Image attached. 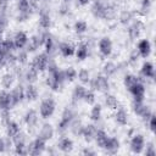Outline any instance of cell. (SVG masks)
<instances>
[{"instance_id": "1", "label": "cell", "mask_w": 156, "mask_h": 156, "mask_svg": "<svg viewBox=\"0 0 156 156\" xmlns=\"http://www.w3.org/2000/svg\"><path fill=\"white\" fill-rule=\"evenodd\" d=\"M65 79H66L65 78V73L62 71H58V68H57L55 71H49V74L46 77V84L52 90H57L58 87L62 85Z\"/></svg>"}, {"instance_id": "2", "label": "cell", "mask_w": 156, "mask_h": 156, "mask_svg": "<svg viewBox=\"0 0 156 156\" xmlns=\"http://www.w3.org/2000/svg\"><path fill=\"white\" fill-rule=\"evenodd\" d=\"M73 117H74V113L72 112V110L66 108V110L63 111V113H62V117H61V121H60V123H58L57 130H58L60 133H63V132L68 128V126L71 124V122L73 121Z\"/></svg>"}, {"instance_id": "3", "label": "cell", "mask_w": 156, "mask_h": 156, "mask_svg": "<svg viewBox=\"0 0 156 156\" xmlns=\"http://www.w3.org/2000/svg\"><path fill=\"white\" fill-rule=\"evenodd\" d=\"M54 110H55V102L52 99H45L41 101L39 111H40V116L43 118L50 117L54 113Z\"/></svg>"}, {"instance_id": "4", "label": "cell", "mask_w": 156, "mask_h": 156, "mask_svg": "<svg viewBox=\"0 0 156 156\" xmlns=\"http://www.w3.org/2000/svg\"><path fill=\"white\" fill-rule=\"evenodd\" d=\"M45 149V140H43L41 138H37L34 141H32L28 146H27V154L29 155H39L44 151Z\"/></svg>"}, {"instance_id": "5", "label": "cell", "mask_w": 156, "mask_h": 156, "mask_svg": "<svg viewBox=\"0 0 156 156\" xmlns=\"http://www.w3.org/2000/svg\"><path fill=\"white\" fill-rule=\"evenodd\" d=\"M133 110H134V112H135L136 115L141 116L145 121H147L149 117L152 115L151 111H150V108H149L147 106H145V105L143 104V101H134V104H133Z\"/></svg>"}, {"instance_id": "6", "label": "cell", "mask_w": 156, "mask_h": 156, "mask_svg": "<svg viewBox=\"0 0 156 156\" xmlns=\"http://www.w3.org/2000/svg\"><path fill=\"white\" fill-rule=\"evenodd\" d=\"M91 84H93V88L95 90H99V91H107L108 88H110L108 80L104 76H96Z\"/></svg>"}, {"instance_id": "7", "label": "cell", "mask_w": 156, "mask_h": 156, "mask_svg": "<svg viewBox=\"0 0 156 156\" xmlns=\"http://www.w3.org/2000/svg\"><path fill=\"white\" fill-rule=\"evenodd\" d=\"M48 63H49V57L46 54H40V55H37L34 58H33V66L38 69V71H44L46 67H48Z\"/></svg>"}, {"instance_id": "8", "label": "cell", "mask_w": 156, "mask_h": 156, "mask_svg": "<svg viewBox=\"0 0 156 156\" xmlns=\"http://www.w3.org/2000/svg\"><path fill=\"white\" fill-rule=\"evenodd\" d=\"M132 95L134 96V101H143L144 100V94H145V87L141 82H138L134 87L129 89Z\"/></svg>"}, {"instance_id": "9", "label": "cell", "mask_w": 156, "mask_h": 156, "mask_svg": "<svg viewBox=\"0 0 156 156\" xmlns=\"http://www.w3.org/2000/svg\"><path fill=\"white\" fill-rule=\"evenodd\" d=\"M44 37H45V34L33 35V37L27 41V51H35V50L44 43Z\"/></svg>"}, {"instance_id": "10", "label": "cell", "mask_w": 156, "mask_h": 156, "mask_svg": "<svg viewBox=\"0 0 156 156\" xmlns=\"http://www.w3.org/2000/svg\"><path fill=\"white\" fill-rule=\"evenodd\" d=\"M144 146H145V141H144V138L141 135L138 134V135H134L132 138V140H130V149H132L133 152H135V154L141 152Z\"/></svg>"}, {"instance_id": "11", "label": "cell", "mask_w": 156, "mask_h": 156, "mask_svg": "<svg viewBox=\"0 0 156 156\" xmlns=\"http://www.w3.org/2000/svg\"><path fill=\"white\" fill-rule=\"evenodd\" d=\"M143 29H144V24H143V22H140V21H135V22L129 27V29H128V35H129V38H130L132 40L136 39V38L139 37V34L141 33Z\"/></svg>"}, {"instance_id": "12", "label": "cell", "mask_w": 156, "mask_h": 156, "mask_svg": "<svg viewBox=\"0 0 156 156\" xmlns=\"http://www.w3.org/2000/svg\"><path fill=\"white\" fill-rule=\"evenodd\" d=\"M24 98V90L22 88L21 84H18L16 88H13V90L11 91V100H12V106L17 105L18 102L22 101V99Z\"/></svg>"}, {"instance_id": "13", "label": "cell", "mask_w": 156, "mask_h": 156, "mask_svg": "<svg viewBox=\"0 0 156 156\" xmlns=\"http://www.w3.org/2000/svg\"><path fill=\"white\" fill-rule=\"evenodd\" d=\"M12 106L11 94L6 90L0 91V110H9Z\"/></svg>"}, {"instance_id": "14", "label": "cell", "mask_w": 156, "mask_h": 156, "mask_svg": "<svg viewBox=\"0 0 156 156\" xmlns=\"http://www.w3.org/2000/svg\"><path fill=\"white\" fill-rule=\"evenodd\" d=\"M13 44H15V48H18V49H22L27 45V41H28V37L24 32H17L13 37Z\"/></svg>"}, {"instance_id": "15", "label": "cell", "mask_w": 156, "mask_h": 156, "mask_svg": "<svg viewBox=\"0 0 156 156\" xmlns=\"http://www.w3.org/2000/svg\"><path fill=\"white\" fill-rule=\"evenodd\" d=\"M99 50L104 56H108L112 51V43L108 38H102L99 41Z\"/></svg>"}, {"instance_id": "16", "label": "cell", "mask_w": 156, "mask_h": 156, "mask_svg": "<svg viewBox=\"0 0 156 156\" xmlns=\"http://www.w3.org/2000/svg\"><path fill=\"white\" fill-rule=\"evenodd\" d=\"M52 135H54V128H52V126L49 124V123L43 124V127L40 128V132H39V138H41L43 140L46 141V140L51 139Z\"/></svg>"}, {"instance_id": "17", "label": "cell", "mask_w": 156, "mask_h": 156, "mask_svg": "<svg viewBox=\"0 0 156 156\" xmlns=\"http://www.w3.org/2000/svg\"><path fill=\"white\" fill-rule=\"evenodd\" d=\"M104 147H105V150H106L107 154L113 155V154H116V152L118 151V149H119V141H118L116 138L107 139V141H106V144H105Z\"/></svg>"}, {"instance_id": "18", "label": "cell", "mask_w": 156, "mask_h": 156, "mask_svg": "<svg viewBox=\"0 0 156 156\" xmlns=\"http://www.w3.org/2000/svg\"><path fill=\"white\" fill-rule=\"evenodd\" d=\"M150 51H151L150 41L146 40V39L140 40L139 44H138V52H139V55H141L143 57H146V56H149Z\"/></svg>"}, {"instance_id": "19", "label": "cell", "mask_w": 156, "mask_h": 156, "mask_svg": "<svg viewBox=\"0 0 156 156\" xmlns=\"http://www.w3.org/2000/svg\"><path fill=\"white\" fill-rule=\"evenodd\" d=\"M96 130H98V129H96L95 126H93V124H88V126L83 127V132H82V134H83L85 141H88V143L91 141V140L95 138Z\"/></svg>"}, {"instance_id": "20", "label": "cell", "mask_w": 156, "mask_h": 156, "mask_svg": "<svg viewBox=\"0 0 156 156\" xmlns=\"http://www.w3.org/2000/svg\"><path fill=\"white\" fill-rule=\"evenodd\" d=\"M24 122L28 127H35L38 123V113L34 110L27 111V113L24 115Z\"/></svg>"}, {"instance_id": "21", "label": "cell", "mask_w": 156, "mask_h": 156, "mask_svg": "<svg viewBox=\"0 0 156 156\" xmlns=\"http://www.w3.org/2000/svg\"><path fill=\"white\" fill-rule=\"evenodd\" d=\"M24 78L28 83H34L38 79V69L32 65L30 67L27 68V71L24 73Z\"/></svg>"}, {"instance_id": "22", "label": "cell", "mask_w": 156, "mask_h": 156, "mask_svg": "<svg viewBox=\"0 0 156 156\" xmlns=\"http://www.w3.org/2000/svg\"><path fill=\"white\" fill-rule=\"evenodd\" d=\"M141 74L145 78H154L155 76V71H154V66L151 62H144L141 66Z\"/></svg>"}, {"instance_id": "23", "label": "cell", "mask_w": 156, "mask_h": 156, "mask_svg": "<svg viewBox=\"0 0 156 156\" xmlns=\"http://www.w3.org/2000/svg\"><path fill=\"white\" fill-rule=\"evenodd\" d=\"M57 146H58V149H60L61 151H63V152H69V151L73 149V143H72V140L68 139V138H62V139L58 141Z\"/></svg>"}, {"instance_id": "24", "label": "cell", "mask_w": 156, "mask_h": 156, "mask_svg": "<svg viewBox=\"0 0 156 156\" xmlns=\"http://www.w3.org/2000/svg\"><path fill=\"white\" fill-rule=\"evenodd\" d=\"M50 24H51V20H50V16H49V13L45 11V10H41V12H40V17H39V26L41 27V28H49L50 27Z\"/></svg>"}, {"instance_id": "25", "label": "cell", "mask_w": 156, "mask_h": 156, "mask_svg": "<svg viewBox=\"0 0 156 156\" xmlns=\"http://www.w3.org/2000/svg\"><path fill=\"white\" fill-rule=\"evenodd\" d=\"M58 50H60V52H61L63 56H66V57L74 54V46H73L72 44H69V43H62V44H60Z\"/></svg>"}, {"instance_id": "26", "label": "cell", "mask_w": 156, "mask_h": 156, "mask_svg": "<svg viewBox=\"0 0 156 156\" xmlns=\"http://www.w3.org/2000/svg\"><path fill=\"white\" fill-rule=\"evenodd\" d=\"M20 132V127L16 122H12V121H9L6 123V133H7V136L9 138H12L15 136L17 133Z\"/></svg>"}, {"instance_id": "27", "label": "cell", "mask_w": 156, "mask_h": 156, "mask_svg": "<svg viewBox=\"0 0 156 156\" xmlns=\"http://www.w3.org/2000/svg\"><path fill=\"white\" fill-rule=\"evenodd\" d=\"M95 141H96V144H98V146H100V147H104L105 146V144H106V141H107V135H106V133L104 132V130H96V134H95Z\"/></svg>"}, {"instance_id": "28", "label": "cell", "mask_w": 156, "mask_h": 156, "mask_svg": "<svg viewBox=\"0 0 156 156\" xmlns=\"http://www.w3.org/2000/svg\"><path fill=\"white\" fill-rule=\"evenodd\" d=\"M104 7H105V5L96 0V1L93 4V6H91V12H93V15H94L95 17H100V18H102Z\"/></svg>"}, {"instance_id": "29", "label": "cell", "mask_w": 156, "mask_h": 156, "mask_svg": "<svg viewBox=\"0 0 156 156\" xmlns=\"http://www.w3.org/2000/svg\"><path fill=\"white\" fill-rule=\"evenodd\" d=\"M13 82H15V76H13L12 73H5V74L2 76V78H1V85H2L5 89L11 88L12 84H13Z\"/></svg>"}, {"instance_id": "30", "label": "cell", "mask_w": 156, "mask_h": 156, "mask_svg": "<svg viewBox=\"0 0 156 156\" xmlns=\"http://www.w3.org/2000/svg\"><path fill=\"white\" fill-rule=\"evenodd\" d=\"M115 118H116V122L119 123V124H122V126L127 124V122H128V115H127V112H126L123 108H119V110L116 112Z\"/></svg>"}, {"instance_id": "31", "label": "cell", "mask_w": 156, "mask_h": 156, "mask_svg": "<svg viewBox=\"0 0 156 156\" xmlns=\"http://www.w3.org/2000/svg\"><path fill=\"white\" fill-rule=\"evenodd\" d=\"M44 44H45V49H46V52L48 54H52L55 51V43H54V39L51 38L50 34H45V37H44Z\"/></svg>"}, {"instance_id": "32", "label": "cell", "mask_w": 156, "mask_h": 156, "mask_svg": "<svg viewBox=\"0 0 156 156\" xmlns=\"http://www.w3.org/2000/svg\"><path fill=\"white\" fill-rule=\"evenodd\" d=\"M69 127H71V132H72L74 135H80L82 132H83V124H82V122H80L79 119L72 121L71 124H69Z\"/></svg>"}, {"instance_id": "33", "label": "cell", "mask_w": 156, "mask_h": 156, "mask_svg": "<svg viewBox=\"0 0 156 156\" xmlns=\"http://www.w3.org/2000/svg\"><path fill=\"white\" fill-rule=\"evenodd\" d=\"M85 93H87V90L84 89V87H82V85H77V87L74 88V90H73V95H72L73 101H79V100H82V99L84 98Z\"/></svg>"}, {"instance_id": "34", "label": "cell", "mask_w": 156, "mask_h": 156, "mask_svg": "<svg viewBox=\"0 0 156 156\" xmlns=\"http://www.w3.org/2000/svg\"><path fill=\"white\" fill-rule=\"evenodd\" d=\"M89 54V46L87 44H80L76 51V55L79 60H84Z\"/></svg>"}, {"instance_id": "35", "label": "cell", "mask_w": 156, "mask_h": 156, "mask_svg": "<svg viewBox=\"0 0 156 156\" xmlns=\"http://www.w3.org/2000/svg\"><path fill=\"white\" fill-rule=\"evenodd\" d=\"M24 96H26L27 100H29V101L35 100L37 96H38V91H37L35 87H33V85L29 84V85L26 88V90H24Z\"/></svg>"}, {"instance_id": "36", "label": "cell", "mask_w": 156, "mask_h": 156, "mask_svg": "<svg viewBox=\"0 0 156 156\" xmlns=\"http://www.w3.org/2000/svg\"><path fill=\"white\" fill-rule=\"evenodd\" d=\"M138 82H140V79L138 78V77H135V76H132V74H127L126 77H124V85H126V88L129 90L132 87H134Z\"/></svg>"}, {"instance_id": "37", "label": "cell", "mask_w": 156, "mask_h": 156, "mask_svg": "<svg viewBox=\"0 0 156 156\" xmlns=\"http://www.w3.org/2000/svg\"><path fill=\"white\" fill-rule=\"evenodd\" d=\"M115 15H116V10H115V7H113V6H111V5H108V4H106V5H105V7H104L102 18L111 20V18H113V17H115Z\"/></svg>"}, {"instance_id": "38", "label": "cell", "mask_w": 156, "mask_h": 156, "mask_svg": "<svg viewBox=\"0 0 156 156\" xmlns=\"http://www.w3.org/2000/svg\"><path fill=\"white\" fill-rule=\"evenodd\" d=\"M116 71H117V67H116V65L112 63V62H107V63H105V66H104V68H102V72H104V74H105L106 77L112 76Z\"/></svg>"}, {"instance_id": "39", "label": "cell", "mask_w": 156, "mask_h": 156, "mask_svg": "<svg viewBox=\"0 0 156 156\" xmlns=\"http://www.w3.org/2000/svg\"><path fill=\"white\" fill-rule=\"evenodd\" d=\"M132 18H133V13H132L130 11H128V10L122 11L121 15H119V21H121V23H123V24L129 23Z\"/></svg>"}, {"instance_id": "40", "label": "cell", "mask_w": 156, "mask_h": 156, "mask_svg": "<svg viewBox=\"0 0 156 156\" xmlns=\"http://www.w3.org/2000/svg\"><path fill=\"white\" fill-rule=\"evenodd\" d=\"M105 104L108 108H117L118 101L113 95H106L105 96Z\"/></svg>"}, {"instance_id": "41", "label": "cell", "mask_w": 156, "mask_h": 156, "mask_svg": "<svg viewBox=\"0 0 156 156\" xmlns=\"http://www.w3.org/2000/svg\"><path fill=\"white\" fill-rule=\"evenodd\" d=\"M100 116H101V106L100 105H95L90 111V118L93 121H99Z\"/></svg>"}, {"instance_id": "42", "label": "cell", "mask_w": 156, "mask_h": 156, "mask_svg": "<svg viewBox=\"0 0 156 156\" xmlns=\"http://www.w3.org/2000/svg\"><path fill=\"white\" fill-rule=\"evenodd\" d=\"M87 29H88V26H87V23H85L84 21H78V22H76V24H74V30H76L78 34L84 33Z\"/></svg>"}, {"instance_id": "43", "label": "cell", "mask_w": 156, "mask_h": 156, "mask_svg": "<svg viewBox=\"0 0 156 156\" xmlns=\"http://www.w3.org/2000/svg\"><path fill=\"white\" fill-rule=\"evenodd\" d=\"M78 78L82 83H88L89 79H90V76H89V72L87 69H80L79 73H78Z\"/></svg>"}, {"instance_id": "44", "label": "cell", "mask_w": 156, "mask_h": 156, "mask_svg": "<svg viewBox=\"0 0 156 156\" xmlns=\"http://www.w3.org/2000/svg\"><path fill=\"white\" fill-rule=\"evenodd\" d=\"M12 140L15 144H26V135L22 132H18L15 136H12Z\"/></svg>"}, {"instance_id": "45", "label": "cell", "mask_w": 156, "mask_h": 156, "mask_svg": "<svg viewBox=\"0 0 156 156\" xmlns=\"http://www.w3.org/2000/svg\"><path fill=\"white\" fill-rule=\"evenodd\" d=\"M65 78L67 79V80H73L76 77H77V72L72 68V67H69V68H67L65 72Z\"/></svg>"}, {"instance_id": "46", "label": "cell", "mask_w": 156, "mask_h": 156, "mask_svg": "<svg viewBox=\"0 0 156 156\" xmlns=\"http://www.w3.org/2000/svg\"><path fill=\"white\" fill-rule=\"evenodd\" d=\"M27 58H28V54H27V51H20L18 52V55H17V61L20 62V63H26L27 62Z\"/></svg>"}, {"instance_id": "47", "label": "cell", "mask_w": 156, "mask_h": 156, "mask_svg": "<svg viewBox=\"0 0 156 156\" xmlns=\"http://www.w3.org/2000/svg\"><path fill=\"white\" fill-rule=\"evenodd\" d=\"M83 99H84L85 102H88V104H94V101H95V95H94L93 91H87Z\"/></svg>"}, {"instance_id": "48", "label": "cell", "mask_w": 156, "mask_h": 156, "mask_svg": "<svg viewBox=\"0 0 156 156\" xmlns=\"http://www.w3.org/2000/svg\"><path fill=\"white\" fill-rule=\"evenodd\" d=\"M149 9H150V0H143V1H141V7H140L141 13H143V15L147 13Z\"/></svg>"}, {"instance_id": "49", "label": "cell", "mask_w": 156, "mask_h": 156, "mask_svg": "<svg viewBox=\"0 0 156 156\" xmlns=\"http://www.w3.org/2000/svg\"><path fill=\"white\" fill-rule=\"evenodd\" d=\"M58 12L60 15H67L69 12V6H68V2H63L60 5V9H58Z\"/></svg>"}, {"instance_id": "50", "label": "cell", "mask_w": 156, "mask_h": 156, "mask_svg": "<svg viewBox=\"0 0 156 156\" xmlns=\"http://www.w3.org/2000/svg\"><path fill=\"white\" fill-rule=\"evenodd\" d=\"M138 58H139V52L136 50H134L132 54H130V57H129V63L130 65H135L138 62Z\"/></svg>"}, {"instance_id": "51", "label": "cell", "mask_w": 156, "mask_h": 156, "mask_svg": "<svg viewBox=\"0 0 156 156\" xmlns=\"http://www.w3.org/2000/svg\"><path fill=\"white\" fill-rule=\"evenodd\" d=\"M156 154L155 151V147H154V144L152 143H149L147 146H146V150H145V155H149V156H154Z\"/></svg>"}, {"instance_id": "52", "label": "cell", "mask_w": 156, "mask_h": 156, "mask_svg": "<svg viewBox=\"0 0 156 156\" xmlns=\"http://www.w3.org/2000/svg\"><path fill=\"white\" fill-rule=\"evenodd\" d=\"M146 122L149 123V126H150V129H151V130H155V127H156V117H155L154 115H151Z\"/></svg>"}, {"instance_id": "53", "label": "cell", "mask_w": 156, "mask_h": 156, "mask_svg": "<svg viewBox=\"0 0 156 156\" xmlns=\"http://www.w3.org/2000/svg\"><path fill=\"white\" fill-rule=\"evenodd\" d=\"M5 26H6V17L2 13H0V30L1 32H2V29H4Z\"/></svg>"}, {"instance_id": "54", "label": "cell", "mask_w": 156, "mask_h": 156, "mask_svg": "<svg viewBox=\"0 0 156 156\" xmlns=\"http://www.w3.org/2000/svg\"><path fill=\"white\" fill-rule=\"evenodd\" d=\"M5 149H6V144H5V140L0 138V152H2Z\"/></svg>"}, {"instance_id": "55", "label": "cell", "mask_w": 156, "mask_h": 156, "mask_svg": "<svg viewBox=\"0 0 156 156\" xmlns=\"http://www.w3.org/2000/svg\"><path fill=\"white\" fill-rule=\"evenodd\" d=\"M7 2H9V0H0V7L5 9L7 6Z\"/></svg>"}, {"instance_id": "56", "label": "cell", "mask_w": 156, "mask_h": 156, "mask_svg": "<svg viewBox=\"0 0 156 156\" xmlns=\"http://www.w3.org/2000/svg\"><path fill=\"white\" fill-rule=\"evenodd\" d=\"M83 154H85V155H95V152L94 151H90V150H83Z\"/></svg>"}, {"instance_id": "57", "label": "cell", "mask_w": 156, "mask_h": 156, "mask_svg": "<svg viewBox=\"0 0 156 156\" xmlns=\"http://www.w3.org/2000/svg\"><path fill=\"white\" fill-rule=\"evenodd\" d=\"M78 2H79L80 5H85V4L89 2V0H78Z\"/></svg>"}, {"instance_id": "58", "label": "cell", "mask_w": 156, "mask_h": 156, "mask_svg": "<svg viewBox=\"0 0 156 156\" xmlns=\"http://www.w3.org/2000/svg\"><path fill=\"white\" fill-rule=\"evenodd\" d=\"M63 1H65V2H69L71 0H63Z\"/></svg>"}, {"instance_id": "59", "label": "cell", "mask_w": 156, "mask_h": 156, "mask_svg": "<svg viewBox=\"0 0 156 156\" xmlns=\"http://www.w3.org/2000/svg\"><path fill=\"white\" fill-rule=\"evenodd\" d=\"M0 40H1V30H0Z\"/></svg>"}]
</instances>
